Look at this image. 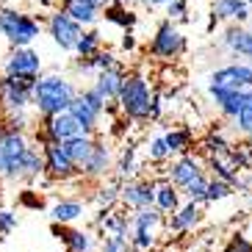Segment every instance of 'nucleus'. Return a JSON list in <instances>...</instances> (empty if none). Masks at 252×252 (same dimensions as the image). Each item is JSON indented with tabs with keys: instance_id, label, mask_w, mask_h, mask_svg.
<instances>
[{
	"instance_id": "obj_1",
	"label": "nucleus",
	"mask_w": 252,
	"mask_h": 252,
	"mask_svg": "<svg viewBox=\"0 0 252 252\" xmlns=\"http://www.w3.org/2000/svg\"><path fill=\"white\" fill-rule=\"evenodd\" d=\"M75 83L64 75H39L36 86H33V108H36L42 117H50V114L59 111H69L72 100L78 97Z\"/></svg>"
},
{
	"instance_id": "obj_2",
	"label": "nucleus",
	"mask_w": 252,
	"mask_h": 252,
	"mask_svg": "<svg viewBox=\"0 0 252 252\" xmlns=\"http://www.w3.org/2000/svg\"><path fill=\"white\" fill-rule=\"evenodd\" d=\"M156 92L150 89V81L141 72H125V83L119 92V111L133 122H147L153 111Z\"/></svg>"
},
{
	"instance_id": "obj_3",
	"label": "nucleus",
	"mask_w": 252,
	"mask_h": 252,
	"mask_svg": "<svg viewBox=\"0 0 252 252\" xmlns=\"http://www.w3.org/2000/svg\"><path fill=\"white\" fill-rule=\"evenodd\" d=\"M0 33L6 36L11 47H31V42L39 39V33H42V25L25 11L0 8Z\"/></svg>"
},
{
	"instance_id": "obj_4",
	"label": "nucleus",
	"mask_w": 252,
	"mask_h": 252,
	"mask_svg": "<svg viewBox=\"0 0 252 252\" xmlns=\"http://www.w3.org/2000/svg\"><path fill=\"white\" fill-rule=\"evenodd\" d=\"M28 147V139L20 130H6L0 136V180L23 178V161Z\"/></svg>"
},
{
	"instance_id": "obj_5",
	"label": "nucleus",
	"mask_w": 252,
	"mask_h": 252,
	"mask_svg": "<svg viewBox=\"0 0 252 252\" xmlns=\"http://www.w3.org/2000/svg\"><path fill=\"white\" fill-rule=\"evenodd\" d=\"M186 53V36L183 31L175 25V20H163V23H158L156 33H153V39H150V56H156V59L161 61H175L180 59Z\"/></svg>"
},
{
	"instance_id": "obj_6",
	"label": "nucleus",
	"mask_w": 252,
	"mask_h": 252,
	"mask_svg": "<svg viewBox=\"0 0 252 252\" xmlns=\"http://www.w3.org/2000/svg\"><path fill=\"white\" fill-rule=\"evenodd\" d=\"M39 78H17V75H3L0 78V105L11 111H25L33 105V86Z\"/></svg>"
},
{
	"instance_id": "obj_7",
	"label": "nucleus",
	"mask_w": 252,
	"mask_h": 252,
	"mask_svg": "<svg viewBox=\"0 0 252 252\" xmlns=\"http://www.w3.org/2000/svg\"><path fill=\"white\" fill-rule=\"evenodd\" d=\"M47 33H50V39L61 47V50L75 53V47H78V42H81V36H83V25L59 6L56 11H50V17H47Z\"/></svg>"
},
{
	"instance_id": "obj_8",
	"label": "nucleus",
	"mask_w": 252,
	"mask_h": 252,
	"mask_svg": "<svg viewBox=\"0 0 252 252\" xmlns=\"http://www.w3.org/2000/svg\"><path fill=\"white\" fill-rule=\"evenodd\" d=\"M83 133H89V130L81 125V119L72 111H59L50 114V117H42V144L45 141H69Z\"/></svg>"
},
{
	"instance_id": "obj_9",
	"label": "nucleus",
	"mask_w": 252,
	"mask_h": 252,
	"mask_svg": "<svg viewBox=\"0 0 252 252\" xmlns=\"http://www.w3.org/2000/svg\"><path fill=\"white\" fill-rule=\"evenodd\" d=\"M42 153H45V172H50L53 178L69 180V178H75V175H81L78 163L69 158V153L64 150L61 141H45V144H42Z\"/></svg>"
},
{
	"instance_id": "obj_10",
	"label": "nucleus",
	"mask_w": 252,
	"mask_h": 252,
	"mask_svg": "<svg viewBox=\"0 0 252 252\" xmlns=\"http://www.w3.org/2000/svg\"><path fill=\"white\" fill-rule=\"evenodd\" d=\"M208 83H216V86H224V89H238V92H247L252 89V64H224V67L214 69Z\"/></svg>"
},
{
	"instance_id": "obj_11",
	"label": "nucleus",
	"mask_w": 252,
	"mask_h": 252,
	"mask_svg": "<svg viewBox=\"0 0 252 252\" xmlns=\"http://www.w3.org/2000/svg\"><path fill=\"white\" fill-rule=\"evenodd\" d=\"M42 72V59L36 50L31 47H14L6 59V75H17V78H39Z\"/></svg>"
},
{
	"instance_id": "obj_12",
	"label": "nucleus",
	"mask_w": 252,
	"mask_h": 252,
	"mask_svg": "<svg viewBox=\"0 0 252 252\" xmlns=\"http://www.w3.org/2000/svg\"><path fill=\"white\" fill-rule=\"evenodd\" d=\"M247 94H250V89L238 92V89H224V86L208 83V97L214 100V105L219 108V114H222L224 119H230V122L238 117V111H241V105H244Z\"/></svg>"
},
{
	"instance_id": "obj_13",
	"label": "nucleus",
	"mask_w": 252,
	"mask_h": 252,
	"mask_svg": "<svg viewBox=\"0 0 252 252\" xmlns=\"http://www.w3.org/2000/svg\"><path fill=\"white\" fill-rule=\"evenodd\" d=\"M156 189H158V183H153V180H133L130 178L122 183V197L119 200L125 202L127 208L139 211V208L156 205Z\"/></svg>"
},
{
	"instance_id": "obj_14",
	"label": "nucleus",
	"mask_w": 252,
	"mask_h": 252,
	"mask_svg": "<svg viewBox=\"0 0 252 252\" xmlns=\"http://www.w3.org/2000/svg\"><path fill=\"white\" fill-rule=\"evenodd\" d=\"M202 172H205V169H202V161H200V158H194V156H189V153H183L178 161H172L169 175H166V178L178 186V189H183L189 180H194L197 175H202Z\"/></svg>"
},
{
	"instance_id": "obj_15",
	"label": "nucleus",
	"mask_w": 252,
	"mask_h": 252,
	"mask_svg": "<svg viewBox=\"0 0 252 252\" xmlns=\"http://www.w3.org/2000/svg\"><path fill=\"white\" fill-rule=\"evenodd\" d=\"M122 83H125V69H122V67H114V69H103V72H97L94 89L105 97V103H119Z\"/></svg>"
},
{
	"instance_id": "obj_16",
	"label": "nucleus",
	"mask_w": 252,
	"mask_h": 252,
	"mask_svg": "<svg viewBox=\"0 0 252 252\" xmlns=\"http://www.w3.org/2000/svg\"><path fill=\"white\" fill-rule=\"evenodd\" d=\"M214 20L250 23L252 20V3L250 0H214Z\"/></svg>"
},
{
	"instance_id": "obj_17",
	"label": "nucleus",
	"mask_w": 252,
	"mask_h": 252,
	"mask_svg": "<svg viewBox=\"0 0 252 252\" xmlns=\"http://www.w3.org/2000/svg\"><path fill=\"white\" fill-rule=\"evenodd\" d=\"M222 45L227 47L230 53H236V56L252 59V28H244L241 23L230 25L222 36Z\"/></svg>"
},
{
	"instance_id": "obj_18",
	"label": "nucleus",
	"mask_w": 252,
	"mask_h": 252,
	"mask_svg": "<svg viewBox=\"0 0 252 252\" xmlns=\"http://www.w3.org/2000/svg\"><path fill=\"white\" fill-rule=\"evenodd\" d=\"M61 8L67 14H72L83 28L86 25H94L100 20V14H103V6L94 3V0H61Z\"/></svg>"
},
{
	"instance_id": "obj_19",
	"label": "nucleus",
	"mask_w": 252,
	"mask_h": 252,
	"mask_svg": "<svg viewBox=\"0 0 252 252\" xmlns=\"http://www.w3.org/2000/svg\"><path fill=\"white\" fill-rule=\"evenodd\" d=\"M208 169L214 178H222L233 186H241V178H238V163L233 161L230 153H214V156H208Z\"/></svg>"
},
{
	"instance_id": "obj_20",
	"label": "nucleus",
	"mask_w": 252,
	"mask_h": 252,
	"mask_svg": "<svg viewBox=\"0 0 252 252\" xmlns=\"http://www.w3.org/2000/svg\"><path fill=\"white\" fill-rule=\"evenodd\" d=\"M108 169H111V150H108L105 141L97 139V147H94V153H92L89 161L83 163L81 175L83 178H105Z\"/></svg>"
},
{
	"instance_id": "obj_21",
	"label": "nucleus",
	"mask_w": 252,
	"mask_h": 252,
	"mask_svg": "<svg viewBox=\"0 0 252 252\" xmlns=\"http://www.w3.org/2000/svg\"><path fill=\"white\" fill-rule=\"evenodd\" d=\"M200 219H202L200 202L189 200L183 208H178V211L169 216V230H172V233H186V230H191L194 224L200 222Z\"/></svg>"
},
{
	"instance_id": "obj_22",
	"label": "nucleus",
	"mask_w": 252,
	"mask_h": 252,
	"mask_svg": "<svg viewBox=\"0 0 252 252\" xmlns=\"http://www.w3.org/2000/svg\"><path fill=\"white\" fill-rule=\"evenodd\" d=\"M61 144L69 153V158L78 163V169H83V163L89 161L94 147H97V139H94V133H83V136H75L69 141H61Z\"/></svg>"
},
{
	"instance_id": "obj_23",
	"label": "nucleus",
	"mask_w": 252,
	"mask_h": 252,
	"mask_svg": "<svg viewBox=\"0 0 252 252\" xmlns=\"http://www.w3.org/2000/svg\"><path fill=\"white\" fill-rule=\"evenodd\" d=\"M69 111H72L75 117L81 119V125L86 127L89 133H94V130H97V125H100V117H103V111H100V108H94V105H92L89 100L81 94V92H78V97L72 100Z\"/></svg>"
},
{
	"instance_id": "obj_24",
	"label": "nucleus",
	"mask_w": 252,
	"mask_h": 252,
	"mask_svg": "<svg viewBox=\"0 0 252 252\" xmlns=\"http://www.w3.org/2000/svg\"><path fill=\"white\" fill-rule=\"evenodd\" d=\"M156 208L163 211V214H175V211L180 208V189L172 183L169 178L158 183V189H156Z\"/></svg>"
},
{
	"instance_id": "obj_25",
	"label": "nucleus",
	"mask_w": 252,
	"mask_h": 252,
	"mask_svg": "<svg viewBox=\"0 0 252 252\" xmlns=\"http://www.w3.org/2000/svg\"><path fill=\"white\" fill-rule=\"evenodd\" d=\"M83 216V202L81 200H61L50 208V219L59 224H72Z\"/></svg>"
},
{
	"instance_id": "obj_26",
	"label": "nucleus",
	"mask_w": 252,
	"mask_h": 252,
	"mask_svg": "<svg viewBox=\"0 0 252 252\" xmlns=\"http://www.w3.org/2000/svg\"><path fill=\"white\" fill-rule=\"evenodd\" d=\"M53 230H59V222H53ZM61 241L67 244L69 252H89L92 247H94V238L89 236V233H83V230H64V224H61Z\"/></svg>"
},
{
	"instance_id": "obj_27",
	"label": "nucleus",
	"mask_w": 252,
	"mask_h": 252,
	"mask_svg": "<svg viewBox=\"0 0 252 252\" xmlns=\"http://www.w3.org/2000/svg\"><path fill=\"white\" fill-rule=\"evenodd\" d=\"M130 222H133V230H156L158 224L163 222V211H158L156 205L139 208V211L130 216Z\"/></svg>"
},
{
	"instance_id": "obj_28",
	"label": "nucleus",
	"mask_w": 252,
	"mask_h": 252,
	"mask_svg": "<svg viewBox=\"0 0 252 252\" xmlns=\"http://www.w3.org/2000/svg\"><path fill=\"white\" fill-rule=\"evenodd\" d=\"M166 136V144H169L172 150V156H183V153H189V147H191V141H194V133H191V127H172L169 133H163Z\"/></svg>"
},
{
	"instance_id": "obj_29",
	"label": "nucleus",
	"mask_w": 252,
	"mask_h": 252,
	"mask_svg": "<svg viewBox=\"0 0 252 252\" xmlns=\"http://www.w3.org/2000/svg\"><path fill=\"white\" fill-rule=\"evenodd\" d=\"M122 197V180H108V183H103L100 189H97V205L100 208H111L114 202Z\"/></svg>"
},
{
	"instance_id": "obj_30",
	"label": "nucleus",
	"mask_w": 252,
	"mask_h": 252,
	"mask_svg": "<svg viewBox=\"0 0 252 252\" xmlns=\"http://www.w3.org/2000/svg\"><path fill=\"white\" fill-rule=\"evenodd\" d=\"M208 183H211V178H208L205 172L202 175H197L194 180H189V183L180 189V191L189 197V200H194V202H205V194H208Z\"/></svg>"
},
{
	"instance_id": "obj_31",
	"label": "nucleus",
	"mask_w": 252,
	"mask_h": 252,
	"mask_svg": "<svg viewBox=\"0 0 252 252\" xmlns=\"http://www.w3.org/2000/svg\"><path fill=\"white\" fill-rule=\"evenodd\" d=\"M105 20H111V23L122 25V28H130L136 17L125 3H111V6H105Z\"/></svg>"
},
{
	"instance_id": "obj_32",
	"label": "nucleus",
	"mask_w": 252,
	"mask_h": 252,
	"mask_svg": "<svg viewBox=\"0 0 252 252\" xmlns=\"http://www.w3.org/2000/svg\"><path fill=\"white\" fill-rule=\"evenodd\" d=\"M233 127H236L238 133H244L247 139L252 136V89H250V94H247V100H244V105H241L238 117L233 119Z\"/></svg>"
},
{
	"instance_id": "obj_33",
	"label": "nucleus",
	"mask_w": 252,
	"mask_h": 252,
	"mask_svg": "<svg viewBox=\"0 0 252 252\" xmlns=\"http://www.w3.org/2000/svg\"><path fill=\"white\" fill-rule=\"evenodd\" d=\"M233 189H236V186L227 183V180H222V178H211V183H208V194H205V202L227 200V197H233Z\"/></svg>"
},
{
	"instance_id": "obj_34",
	"label": "nucleus",
	"mask_w": 252,
	"mask_h": 252,
	"mask_svg": "<svg viewBox=\"0 0 252 252\" xmlns=\"http://www.w3.org/2000/svg\"><path fill=\"white\" fill-rule=\"evenodd\" d=\"M100 45H103V36H100V31H83L81 42H78V47H75V53L78 56H94L97 50H100Z\"/></svg>"
},
{
	"instance_id": "obj_35",
	"label": "nucleus",
	"mask_w": 252,
	"mask_h": 252,
	"mask_svg": "<svg viewBox=\"0 0 252 252\" xmlns=\"http://www.w3.org/2000/svg\"><path fill=\"white\" fill-rule=\"evenodd\" d=\"M136 175V147L133 144H127L122 150V158H119V166H117V178L119 180H127Z\"/></svg>"
},
{
	"instance_id": "obj_36",
	"label": "nucleus",
	"mask_w": 252,
	"mask_h": 252,
	"mask_svg": "<svg viewBox=\"0 0 252 252\" xmlns=\"http://www.w3.org/2000/svg\"><path fill=\"white\" fill-rule=\"evenodd\" d=\"M169 156H172V150H169V144H166V136H153L150 144H147V158L150 161L161 163V161H166Z\"/></svg>"
},
{
	"instance_id": "obj_37",
	"label": "nucleus",
	"mask_w": 252,
	"mask_h": 252,
	"mask_svg": "<svg viewBox=\"0 0 252 252\" xmlns=\"http://www.w3.org/2000/svg\"><path fill=\"white\" fill-rule=\"evenodd\" d=\"M202 147H205L208 156H214V153H230V150H233V144H230L222 133H211L205 141H202Z\"/></svg>"
},
{
	"instance_id": "obj_38",
	"label": "nucleus",
	"mask_w": 252,
	"mask_h": 252,
	"mask_svg": "<svg viewBox=\"0 0 252 252\" xmlns=\"http://www.w3.org/2000/svg\"><path fill=\"white\" fill-rule=\"evenodd\" d=\"M130 247L136 250H153L156 247V236H153V230H133V236H130Z\"/></svg>"
},
{
	"instance_id": "obj_39",
	"label": "nucleus",
	"mask_w": 252,
	"mask_h": 252,
	"mask_svg": "<svg viewBox=\"0 0 252 252\" xmlns=\"http://www.w3.org/2000/svg\"><path fill=\"white\" fill-rule=\"evenodd\" d=\"M103 252H127V236H117L108 233L103 241Z\"/></svg>"
},
{
	"instance_id": "obj_40",
	"label": "nucleus",
	"mask_w": 252,
	"mask_h": 252,
	"mask_svg": "<svg viewBox=\"0 0 252 252\" xmlns=\"http://www.w3.org/2000/svg\"><path fill=\"white\" fill-rule=\"evenodd\" d=\"M20 219H17L14 211H6V208H0V236H8L11 230H17Z\"/></svg>"
},
{
	"instance_id": "obj_41",
	"label": "nucleus",
	"mask_w": 252,
	"mask_h": 252,
	"mask_svg": "<svg viewBox=\"0 0 252 252\" xmlns=\"http://www.w3.org/2000/svg\"><path fill=\"white\" fill-rule=\"evenodd\" d=\"M186 14H189V0H172L166 6V17L169 20H186Z\"/></svg>"
},
{
	"instance_id": "obj_42",
	"label": "nucleus",
	"mask_w": 252,
	"mask_h": 252,
	"mask_svg": "<svg viewBox=\"0 0 252 252\" xmlns=\"http://www.w3.org/2000/svg\"><path fill=\"white\" fill-rule=\"evenodd\" d=\"M224 252H252V241L244 238V236H233L230 244L224 247Z\"/></svg>"
},
{
	"instance_id": "obj_43",
	"label": "nucleus",
	"mask_w": 252,
	"mask_h": 252,
	"mask_svg": "<svg viewBox=\"0 0 252 252\" xmlns=\"http://www.w3.org/2000/svg\"><path fill=\"white\" fill-rule=\"evenodd\" d=\"M141 3H144V6H150V8H153V6H169L172 0H141Z\"/></svg>"
},
{
	"instance_id": "obj_44",
	"label": "nucleus",
	"mask_w": 252,
	"mask_h": 252,
	"mask_svg": "<svg viewBox=\"0 0 252 252\" xmlns=\"http://www.w3.org/2000/svg\"><path fill=\"white\" fill-rule=\"evenodd\" d=\"M136 45V39H133V33H125V39H122V47L125 50H130V47Z\"/></svg>"
},
{
	"instance_id": "obj_45",
	"label": "nucleus",
	"mask_w": 252,
	"mask_h": 252,
	"mask_svg": "<svg viewBox=\"0 0 252 252\" xmlns=\"http://www.w3.org/2000/svg\"><path fill=\"white\" fill-rule=\"evenodd\" d=\"M127 252H144V250H136V247H130V250H127Z\"/></svg>"
},
{
	"instance_id": "obj_46",
	"label": "nucleus",
	"mask_w": 252,
	"mask_h": 252,
	"mask_svg": "<svg viewBox=\"0 0 252 252\" xmlns=\"http://www.w3.org/2000/svg\"><path fill=\"white\" fill-rule=\"evenodd\" d=\"M39 3H42V6H47V3H50V0H39Z\"/></svg>"
},
{
	"instance_id": "obj_47",
	"label": "nucleus",
	"mask_w": 252,
	"mask_h": 252,
	"mask_svg": "<svg viewBox=\"0 0 252 252\" xmlns=\"http://www.w3.org/2000/svg\"><path fill=\"white\" fill-rule=\"evenodd\" d=\"M250 28H252V20H250Z\"/></svg>"
},
{
	"instance_id": "obj_48",
	"label": "nucleus",
	"mask_w": 252,
	"mask_h": 252,
	"mask_svg": "<svg viewBox=\"0 0 252 252\" xmlns=\"http://www.w3.org/2000/svg\"><path fill=\"white\" fill-rule=\"evenodd\" d=\"M250 64H252V59H250Z\"/></svg>"
},
{
	"instance_id": "obj_49",
	"label": "nucleus",
	"mask_w": 252,
	"mask_h": 252,
	"mask_svg": "<svg viewBox=\"0 0 252 252\" xmlns=\"http://www.w3.org/2000/svg\"><path fill=\"white\" fill-rule=\"evenodd\" d=\"M250 141H252V136H250Z\"/></svg>"
},
{
	"instance_id": "obj_50",
	"label": "nucleus",
	"mask_w": 252,
	"mask_h": 252,
	"mask_svg": "<svg viewBox=\"0 0 252 252\" xmlns=\"http://www.w3.org/2000/svg\"><path fill=\"white\" fill-rule=\"evenodd\" d=\"M250 3H252V0H250Z\"/></svg>"
}]
</instances>
